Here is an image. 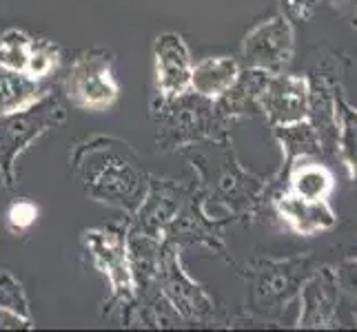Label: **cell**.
<instances>
[{"label":"cell","instance_id":"obj_1","mask_svg":"<svg viewBox=\"0 0 357 332\" xmlns=\"http://www.w3.org/2000/svg\"><path fill=\"white\" fill-rule=\"evenodd\" d=\"M293 54V31L284 18H273L255 27L244 40V58L260 71H282Z\"/></svg>","mask_w":357,"mask_h":332},{"label":"cell","instance_id":"obj_2","mask_svg":"<svg viewBox=\"0 0 357 332\" xmlns=\"http://www.w3.org/2000/svg\"><path fill=\"white\" fill-rule=\"evenodd\" d=\"M69 93L87 109H105L116 100L118 87L102 58H82L71 69Z\"/></svg>","mask_w":357,"mask_h":332},{"label":"cell","instance_id":"obj_3","mask_svg":"<svg viewBox=\"0 0 357 332\" xmlns=\"http://www.w3.org/2000/svg\"><path fill=\"white\" fill-rule=\"evenodd\" d=\"M191 56L178 33H162L155 40L158 87L167 97L182 95L191 89Z\"/></svg>","mask_w":357,"mask_h":332},{"label":"cell","instance_id":"obj_4","mask_svg":"<svg viewBox=\"0 0 357 332\" xmlns=\"http://www.w3.org/2000/svg\"><path fill=\"white\" fill-rule=\"evenodd\" d=\"M260 102L275 125H295L309 111V89L300 78L280 76L266 82Z\"/></svg>","mask_w":357,"mask_h":332},{"label":"cell","instance_id":"obj_5","mask_svg":"<svg viewBox=\"0 0 357 332\" xmlns=\"http://www.w3.org/2000/svg\"><path fill=\"white\" fill-rule=\"evenodd\" d=\"M240 76L238 63L231 58H206L191 71V89L202 97H218L229 93Z\"/></svg>","mask_w":357,"mask_h":332},{"label":"cell","instance_id":"obj_6","mask_svg":"<svg viewBox=\"0 0 357 332\" xmlns=\"http://www.w3.org/2000/svg\"><path fill=\"white\" fill-rule=\"evenodd\" d=\"M280 211L302 232H315L319 228H326L333 224V215H331L324 200L309 202V200L298 198V195H289V198H284V202L280 204Z\"/></svg>","mask_w":357,"mask_h":332},{"label":"cell","instance_id":"obj_7","mask_svg":"<svg viewBox=\"0 0 357 332\" xmlns=\"http://www.w3.org/2000/svg\"><path fill=\"white\" fill-rule=\"evenodd\" d=\"M36 78L0 67V113H16L36 100Z\"/></svg>","mask_w":357,"mask_h":332},{"label":"cell","instance_id":"obj_8","mask_svg":"<svg viewBox=\"0 0 357 332\" xmlns=\"http://www.w3.org/2000/svg\"><path fill=\"white\" fill-rule=\"evenodd\" d=\"M31 45L33 40L27 33L18 29L7 31L0 38V67L18 73H27L29 58H31Z\"/></svg>","mask_w":357,"mask_h":332},{"label":"cell","instance_id":"obj_9","mask_svg":"<svg viewBox=\"0 0 357 332\" xmlns=\"http://www.w3.org/2000/svg\"><path fill=\"white\" fill-rule=\"evenodd\" d=\"M331 191V175L319 166H304L293 175V195L302 200H324Z\"/></svg>","mask_w":357,"mask_h":332},{"label":"cell","instance_id":"obj_10","mask_svg":"<svg viewBox=\"0 0 357 332\" xmlns=\"http://www.w3.org/2000/svg\"><path fill=\"white\" fill-rule=\"evenodd\" d=\"M284 144L289 146L291 153H315L319 151V138L315 135L313 127L309 125H300V122H295L293 127H287L284 129Z\"/></svg>","mask_w":357,"mask_h":332},{"label":"cell","instance_id":"obj_11","mask_svg":"<svg viewBox=\"0 0 357 332\" xmlns=\"http://www.w3.org/2000/svg\"><path fill=\"white\" fill-rule=\"evenodd\" d=\"M56 67V49L49 42H33L31 45V58L27 67V76L43 78Z\"/></svg>","mask_w":357,"mask_h":332},{"label":"cell","instance_id":"obj_12","mask_svg":"<svg viewBox=\"0 0 357 332\" xmlns=\"http://www.w3.org/2000/svg\"><path fill=\"white\" fill-rule=\"evenodd\" d=\"M9 219H11V224H14V226L24 228L36 219V208L31 204H27V202H20L9 211Z\"/></svg>","mask_w":357,"mask_h":332},{"label":"cell","instance_id":"obj_13","mask_svg":"<svg viewBox=\"0 0 357 332\" xmlns=\"http://www.w3.org/2000/svg\"><path fill=\"white\" fill-rule=\"evenodd\" d=\"M18 328H29V322L16 310L7 308V306H0V330H18Z\"/></svg>","mask_w":357,"mask_h":332},{"label":"cell","instance_id":"obj_14","mask_svg":"<svg viewBox=\"0 0 357 332\" xmlns=\"http://www.w3.org/2000/svg\"><path fill=\"white\" fill-rule=\"evenodd\" d=\"M347 146L353 153V157L357 155V116L349 118V127H347Z\"/></svg>","mask_w":357,"mask_h":332},{"label":"cell","instance_id":"obj_15","mask_svg":"<svg viewBox=\"0 0 357 332\" xmlns=\"http://www.w3.org/2000/svg\"><path fill=\"white\" fill-rule=\"evenodd\" d=\"M309 5V0H287V7H289V11H293V14H302V9Z\"/></svg>","mask_w":357,"mask_h":332}]
</instances>
